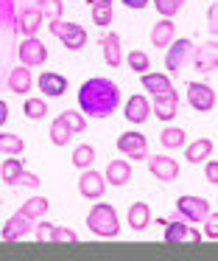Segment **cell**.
Wrapping results in <instances>:
<instances>
[{
  "mask_svg": "<svg viewBox=\"0 0 218 261\" xmlns=\"http://www.w3.org/2000/svg\"><path fill=\"white\" fill-rule=\"evenodd\" d=\"M48 31L56 37V40H61V45L67 48V51H81L84 45H87V29L78 23H65V20H48Z\"/></svg>",
  "mask_w": 218,
  "mask_h": 261,
  "instance_id": "obj_3",
  "label": "cell"
},
{
  "mask_svg": "<svg viewBox=\"0 0 218 261\" xmlns=\"http://www.w3.org/2000/svg\"><path fill=\"white\" fill-rule=\"evenodd\" d=\"M87 227H89V233H95L98 239H115L117 233H120V219H117L112 205H106L98 199V205H92V211L87 214Z\"/></svg>",
  "mask_w": 218,
  "mask_h": 261,
  "instance_id": "obj_2",
  "label": "cell"
},
{
  "mask_svg": "<svg viewBox=\"0 0 218 261\" xmlns=\"http://www.w3.org/2000/svg\"><path fill=\"white\" fill-rule=\"evenodd\" d=\"M89 6H101V3H112V0H87Z\"/></svg>",
  "mask_w": 218,
  "mask_h": 261,
  "instance_id": "obj_45",
  "label": "cell"
},
{
  "mask_svg": "<svg viewBox=\"0 0 218 261\" xmlns=\"http://www.w3.org/2000/svg\"><path fill=\"white\" fill-rule=\"evenodd\" d=\"M0 158H3V152H0Z\"/></svg>",
  "mask_w": 218,
  "mask_h": 261,
  "instance_id": "obj_46",
  "label": "cell"
},
{
  "mask_svg": "<svg viewBox=\"0 0 218 261\" xmlns=\"http://www.w3.org/2000/svg\"><path fill=\"white\" fill-rule=\"evenodd\" d=\"M210 202H207L204 197H193V194H182V197L176 199V216L184 222H190V225H196V222H201L207 214H210Z\"/></svg>",
  "mask_w": 218,
  "mask_h": 261,
  "instance_id": "obj_5",
  "label": "cell"
},
{
  "mask_svg": "<svg viewBox=\"0 0 218 261\" xmlns=\"http://www.w3.org/2000/svg\"><path fill=\"white\" fill-rule=\"evenodd\" d=\"M39 25H42V14H39V9L37 6H28V9H22V12L17 14V25H14V29L20 31L22 37H34L39 31Z\"/></svg>",
  "mask_w": 218,
  "mask_h": 261,
  "instance_id": "obj_20",
  "label": "cell"
},
{
  "mask_svg": "<svg viewBox=\"0 0 218 261\" xmlns=\"http://www.w3.org/2000/svg\"><path fill=\"white\" fill-rule=\"evenodd\" d=\"M120 107V87L112 79L95 76L78 87V110L87 118H109Z\"/></svg>",
  "mask_w": 218,
  "mask_h": 261,
  "instance_id": "obj_1",
  "label": "cell"
},
{
  "mask_svg": "<svg viewBox=\"0 0 218 261\" xmlns=\"http://www.w3.org/2000/svg\"><path fill=\"white\" fill-rule=\"evenodd\" d=\"M31 230H34V219L25 214V211H17L14 216L6 219L3 230H0V239H3V242H17V239L28 236Z\"/></svg>",
  "mask_w": 218,
  "mask_h": 261,
  "instance_id": "obj_10",
  "label": "cell"
},
{
  "mask_svg": "<svg viewBox=\"0 0 218 261\" xmlns=\"http://www.w3.org/2000/svg\"><path fill=\"white\" fill-rule=\"evenodd\" d=\"M212 152H215L212 138H199V141L188 143V163H204L207 158H212Z\"/></svg>",
  "mask_w": 218,
  "mask_h": 261,
  "instance_id": "obj_24",
  "label": "cell"
},
{
  "mask_svg": "<svg viewBox=\"0 0 218 261\" xmlns=\"http://www.w3.org/2000/svg\"><path fill=\"white\" fill-rule=\"evenodd\" d=\"M145 160H148V171L160 182H173L179 177V163L168 154H148Z\"/></svg>",
  "mask_w": 218,
  "mask_h": 261,
  "instance_id": "obj_13",
  "label": "cell"
},
{
  "mask_svg": "<svg viewBox=\"0 0 218 261\" xmlns=\"http://www.w3.org/2000/svg\"><path fill=\"white\" fill-rule=\"evenodd\" d=\"M98 45L104 48V62L109 65V68H120V62H123L120 34H115V31H104V34H98Z\"/></svg>",
  "mask_w": 218,
  "mask_h": 261,
  "instance_id": "obj_15",
  "label": "cell"
},
{
  "mask_svg": "<svg viewBox=\"0 0 218 261\" xmlns=\"http://www.w3.org/2000/svg\"><path fill=\"white\" fill-rule=\"evenodd\" d=\"M61 118H65V124L70 126L73 135H81V132L87 129V115H84L81 110H65Z\"/></svg>",
  "mask_w": 218,
  "mask_h": 261,
  "instance_id": "obj_33",
  "label": "cell"
},
{
  "mask_svg": "<svg viewBox=\"0 0 218 261\" xmlns=\"http://www.w3.org/2000/svg\"><path fill=\"white\" fill-rule=\"evenodd\" d=\"M48 208H50V205H48V199H45V197H31V199H25V202L20 205V211H25L34 222L42 219V216L48 214Z\"/></svg>",
  "mask_w": 218,
  "mask_h": 261,
  "instance_id": "obj_30",
  "label": "cell"
},
{
  "mask_svg": "<svg viewBox=\"0 0 218 261\" xmlns=\"http://www.w3.org/2000/svg\"><path fill=\"white\" fill-rule=\"evenodd\" d=\"M207 20H210V31L215 34V31H218V6H215V3H210V12H207Z\"/></svg>",
  "mask_w": 218,
  "mask_h": 261,
  "instance_id": "obj_42",
  "label": "cell"
},
{
  "mask_svg": "<svg viewBox=\"0 0 218 261\" xmlns=\"http://www.w3.org/2000/svg\"><path fill=\"white\" fill-rule=\"evenodd\" d=\"M104 180H106V186L123 188L129 180H132V163H129V160H112V163L106 166V171H104Z\"/></svg>",
  "mask_w": 218,
  "mask_h": 261,
  "instance_id": "obj_19",
  "label": "cell"
},
{
  "mask_svg": "<svg viewBox=\"0 0 218 261\" xmlns=\"http://www.w3.org/2000/svg\"><path fill=\"white\" fill-rule=\"evenodd\" d=\"M6 118H9V104H6L3 98H0V126L6 124Z\"/></svg>",
  "mask_w": 218,
  "mask_h": 261,
  "instance_id": "obj_44",
  "label": "cell"
},
{
  "mask_svg": "<svg viewBox=\"0 0 218 261\" xmlns=\"http://www.w3.org/2000/svg\"><path fill=\"white\" fill-rule=\"evenodd\" d=\"M73 166H76V169H89V166L95 163V149L89 146V143H81V146H76V152H73Z\"/></svg>",
  "mask_w": 218,
  "mask_h": 261,
  "instance_id": "obj_31",
  "label": "cell"
},
{
  "mask_svg": "<svg viewBox=\"0 0 218 261\" xmlns=\"http://www.w3.org/2000/svg\"><path fill=\"white\" fill-rule=\"evenodd\" d=\"M37 85L48 98H59V96L67 93V79L61 73H56V70H45V73L37 79Z\"/></svg>",
  "mask_w": 218,
  "mask_h": 261,
  "instance_id": "obj_17",
  "label": "cell"
},
{
  "mask_svg": "<svg viewBox=\"0 0 218 261\" xmlns=\"http://www.w3.org/2000/svg\"><path fill=\"white\" fill-rule=\"evenodd\" d=\"M126 222H129L132 230H145V227L154 222L151 205L148 202H132V205H129V214H126Z\"/></svg>",
  "mask_w": 218,
  "mask_h": 261,
  "instance_id": "obj_18",
  "label": "cell"
},
{
  "mask_svg": "<svg viewBox=\"0 0 218 261\" xmlns=\"http://www.w3.org/2000/svg\"><path fill=\"white\" fill-rule=\"evenodd\" d=\"M104 191H106L104 174H101V171H95V169H84L81 180H78V194H81L84 199L98 202V199H104Z\"/></svg>",
  "mask_w": 218,
  "mask_h": 261,
  "instance_id": "obj_11",
  "label": "cell"
},
{
  "mask_svg": "<svg viewBox=\"0 0 218 261\" xmlns=\"http://www.w3.org/2000/svg\"><path fill=\"white\" fill-rule=\"evenodd\" d=\"M126 62L132 70H137V73H145V70H151V57L145 51H129L126 54Z\"/></svg>",
  "mask_w": 218,
  "mask_h": 261,
  "instance_id": "obj_36",
  "label": "cell"
},
{
  "mask_svg": "<svg viewBox=\"0 0 218 261\" xmlns=\"http://www.w3.org/2000/svg\"><path fill=\"white\" fill-rule=\"evenodd\" d=\"M204 163H207L204 174H207V180H210V186H218V163H215V160H210V158H207Z\"/></svg>",
  "mask_w": 218,
  "mask_h": 261,
  "instance_id": "obj_41",
  "label": "cell"
},
{
  "mask_svg": "<svg viewBox=\"0 0 218 261\" xmlns=\"http://www.w3.org/2000/svg\"><path fill=\"white\" fill-rule=\"evenodd\" d=\"M53 242H56V244H76V242H78V233L70 230V227L56 225V227H53Z\"/></svg>",
  "mask_w": 218,
  "mask_h": 261,
  "instance_id": "obj_39",
  "label": "cell"
},
{
  "mask_svg": "<svg viewBox=\"0 0 218 261\" xmlns=\"http://www.w3.org/2000/svg\"><path fill=\"white\" fill-rule=\"evenodd\" d=\"M120 3H123L126 9H134V12H140V9H145V6H148L151 0H120Z\"/></svg>",
  "mask_w": 218,
  "mask_h": 261,
  "instance_id": "obj_43",
  "label": "cell"
},
{
  "mask_svg": "<svg viewBox=\"0 0 218 261\" xmlns=\"http://www.w3.org/2000/svg\"><path fill=\"white\" fill-rule=\"evenodd\" d=\"M193 40H188V37H182V40H176L173 37L171 45L165 48V68H168V76H176L179 70L184 68V65L190 62V57H193Z\"/></svg>",
  "mask_w": 218,
  "mask_h": 261,
  "instance_id": "obj_4",
  "label": "cell"
},
{
  "mask_svg": "<svg viewBox=\"0 0 218 261\" xmlns=\"http://www.w3.org/2000/svg\"><path fill=\"white\" fill-rule=\"evenodd\" d=\"M31 87H34L31 68L20 65V68H11V70H9V90H11V93H17V96H25V93H31Z\"/></svg>",
  "mask_w": 218,
  "mask_h": 261,
  "instance_id": "obj_21",
  "label": "cell"
},
{
  "mask_svg": "<svg viewBox=\"0 0 218 261\" xmlns=\"http://www.w3.org/2000/svg\"><path fill=\"white\" fill-rule=\"evenodd\" d=\"M22 169H25L22 160H17L14 154H6V160H0V177H3V182H9V186H14V180L20 177Z\"/></svg>",
  "mask_w": 218,
  "mask_h": 261,
  "instance_id": "obj_25",
  "label": "cell"
},
{
  "mask_svg": "<svg viewBox=\"0 0 218 261\" xmlns=\"http://www.w3.org/2000/svg\"><path fill=\"white\" fill-rule=\"evenodd\" d=\"M184 129H179V126H165L162 129V135H160V143H162V149H182L184 143Z\"/></svg>",
  "mask_w": 218,
  "mask_h": 261,
  "instance_id": "obj_26",
  "label": "cell"
},
{
  "mask_svg": "<svg viewBox=\"0 0 218 261\" xmlns=\"http://www.w3.org/2000/svg\"><path fill=\"white\" fill-rule=\"evenodd\" d=\"M22 113H25L28 121H39V118H45V115H48V101H45V98H25Z\"/></svg>",
  "mask_w": 218,
  "mask_h": 261,
  "instance_id": "obj_32",
  "label": "cell"
},
{
  "mask_svg": "<svg viewBox=\"0 0 218 261\" xmlns=\"http://www.w3.org/2000/svg\"><path fill=\"white\" fill-rule=\"evenodd\" d=\"M39 182H42V180H39V174H34V171H25V169H22L20 177L14 180V188H37Z\"/></svg>",
  "mask_w": 218,
  "mask_h": 261,
  "instance_id": "obj_40",
  "label": "cell"
},
{
  "mask_svg": "<svg viewBox=\"0 0 218 261\" xmlns=\"http://www.w3.org/2000/svg\"><path fill=\"white\" fill-rule=\"evenodd\" d=\"M160 227H165V242L168 244H184V242H201V230L190 227L184 219H160Z\"/></svg>",
  "mask_w": 218,
  "mask_h": 261,
  "instance_id": "obj_6",
  "label": "cell"
},
{
  "mask_svg": "<svg viewBox=\"0 0 218 261\" xmlns=\"http://www.w3.org/2000/svg\"><path fill=\"white\" fill-rule=\"evenodd\" d=\"M123 118H126L129 124H134V126L145 124V121L151 118V101L145 96H140V93L129 96L126 107H123Z\"/></svg>",
  "mask_w": 218,
  "mask_h": 261,
  "instance_id": "obj_14",
  "label": "cell"
},
{
  "mask_svg": "<svg viewBox=\"0 0 218 261\" xmlns=\"http://www.w3.org/2000/svg\"><path fill=\"white\" fill-rule=\"evenodd\" d=\"M140 79H143V87L151 93V96H176L173 79L168 73H154V70H145V73H140Z\"/></svg>",
  "mask_w": 218,
  "mask_h": 261,
  "instance_id": "obj_16",
  "label": "cell"
},
{
  "mask_svg": "<svg viewBox=\"0 0 218 261\" xmlns=\"http://www.w3.org/2000/svg\"><path fill=\"white\" fill-rule=\"evenodd\" d=\"M173 37H176V25L171 17H160V23H154V29H151V42H154V48H162V51L171 45Z\"/></svg>",
  "mask_w": 218,
  "mask_h": 261,
  "instance_id": "obj_23",
  "label": "cell"
},
{
  "mask_svg": "<svg viewBox=\"0 0 218 261\" xmlns=\"http://www.w3.org/2000/svg\"><path fill=\"white\" fill-rule=\"evenodd\" d=\"M117 152H120L123 158H129V160H145L148 158V141H145L143 132L129 129V132H123V135L117 138Z\"/></svg>",
  "mask_w": 218,
  "mask_h": 261,
  "instance_id": "obj_7",
  "label": "cell"
},
{
  "mask_svg": "<svg viewBox=\"0 0 218 261\" xmlns=\"http://www.w3.org/2000/svg\"><path fill=\"white\" fill-rule=\"evenodd\" d=\"M154 3V9L160 12V17H176L179 12H182V6L188 3V0H151Z\"/></svg>",
  "mask_w": 218,
  "mask_h": 261,
  "instance_id": "obj_35",
  "label": "cell"
},
{
  "mask_svg": "<svg viewBox=\"0 0 218 261\" xmlns=\"http://www.w3.org/2000/svg\"><path fill=\"white\" fill-rule=\"evenodd\" d=\"M89 14H92V23L98 25V29H106V25H112V20H115V9H112V3L89 6Z\"/></svg>",
  "mask_w": 218,
  "mask_h": 261,
  "instance_id": "obj_29",
  "label": "cell"
},
{
  "mask_svg": "<svg viewBox=\"0 0 218 261\" xmlns=\"http://www.w3.org/2000/svg\"><path fill=\"white\" fill-rule=\"evenodd\" d=\"M0 152L20 158V154L25 152V141H22L20 135H11V132H0Z\"/></svg>",
  "mask_w": 218,
  "mask_h": 261,
  "instance_id": "obj_27",
  "label": "cell"
},
{
  "mask_svg": "<svg viewBox=\"0 0 218 261\" xmlns=\"http://www.w3.org/2000/svg\"><path fill=\"white\" fill-rule=\"evenodd\" d=\"M70 138H73V132H70V126L65 124V118H53V124H50V141H53V146H67L70 143Z\"/></svg>",
  "mask_w": 218,
  "mask_h": 261,
  "instance_id": "obj_28",
  "label": "cell"
},
{
  "mask_svg": "<svg viewBox=\"0 0 218 261\" xmlns=\"http://www.w3.org/2000/svg\"><path fill=\"white\" fill-rule=\"evenodd\" d=\"M37 9L42 14V20H59L65 14V3L61 0H39Z\"/></svg>",
  "mask_w": 218,
  "mask_h": 261,
  "instance_id": "obj_34",
  "label": "cell"
},
{
  "mask_svg": "<svg viewBox=\"0 0 218 261\" xmlns=\"http://www.w3.org/2000/svg\"><path fill=\"white\" fill-rule=\"evenodd\" d=\"M20 62L25 65V68H39V65H45V59H48V48H45V42L39 40L37 34L34 37H25V40L20 42Z\"/></svg>",
  "mask_w": 218,
  "mask_h": 261,
  "instance_id": "obj_9",
  "label": "cell"
},
{
  "mask_svg": "<svg viewBox=\"0 0 218 261\" xmlns=\"http://www.w3.org/2000/svg\"><path fill=\"white\" fill-rule=\"evenodd\" d=\"M201 225H204L201 239H207V242H215V239H218V214H215V211H210V214L201 219Z\"/></svg>",
  "mask_w": 218,
  "mask_h": 261,
  "instance_id": "obj_37",
  "label": "cell"
},
{
  "mask_svg": "<svg viewBox=\"0 0 218 261\" xmlns=\"http://www.w3.org/2000/svg\"><path fill=\"white\" fill-rule=\"evenodd\" d=\"M53 227L56 225H50V222L37 219V222H34V239H37V242H42V244L53 242Z\"/></svg>",
  "mask_w": 218,
  "mask_h": 261,
  "instance_id": "obj_38",
  "label": "cell"
},
{
  "mask_svg": "<svg viewBox=\"0 0 218 261\" xmlns=\"http://www.w3.org/2000/svg\"><path fill=\"white\" fill-rule=\"evenodd\" d=\"M190 62H193V68L199 70V73H215V70H218V42L210 40L207 45L193 48Z\"/></svg>",
  "mask_w": 218,
  "mask_h": 261,
  "instance_id": "obj_12",
  "label": "cell"
},
{
  "mask_svg": "<svg viewBox=\"0 0 218 261\" xmlns=\"http://www.w3.org/2000/svg\"><path fill=\"white\" fill-rule=\"evenodd\" d=\"M188 104L196 113H212L215 110V90L204 82H190L188 85Z\"/></svg>",
  "mask_w": 218,
  "mask_h": 261,
  "instance_id": "obj_8",
  "label": "cell"
},
{
  "mask_svg": "<svg viewBox=\"0 0 218 261\" xmlns=\"http://www.w3.org/2000/svg\"><path fill=\"white\" fill-rule=\"evenodd\" d=\"M176 110H179V96H154L151 98V113H154L162 124L176 118Z\"/></svg>",
  "mask_w": 218,
  "mask_h": 261,
  "instance_id": "obj_22",
  "label": "cell"
}]
</instances>
